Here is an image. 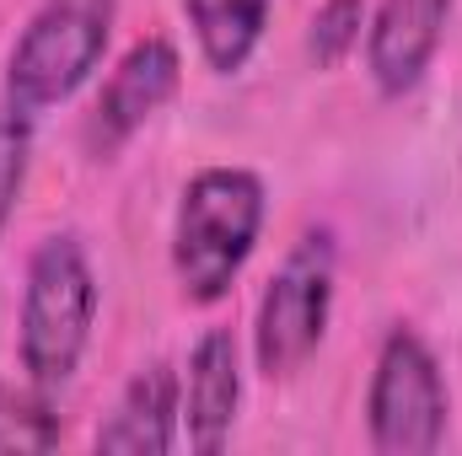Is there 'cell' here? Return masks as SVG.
<instances>
[{
    "instance_id": "obj_1",
    "label": "cell",
    "mask_w": 462,
    "mask_h": 456,
    "mask_svg": "<svg viewBox=\"0 0 462 456\" xmlns=\"http://www.w3.org/2000/svg\"><path fill=\"white\" fill-rule=\"evenodd\" d=\"M263 210H269L263 183L247 167H205L183 188L178 221H172V274L183 301L194 306L226 301L258 247Z\"/></svg>"
},
{
    "instance_id": "obj_2",
    "label": "cell",
    "mask_w": 462,
    "mask_h": 456,
    "mask_svg": "<svg viewBox=\"0 0 462 456\" xmlns=\"http://www.w3.org/2000/svg\"><path fill=\"white\" fill-rule=\"evenodd\" d=\"M97 323V274L81 252L76 236H49L22 285V323H16V349L22 370L38 387H65L92 343Z\"/></svg>"
},
{
    "instance_id": "obj_3",
    "label": "cell",
    "mask_w": 462,
    "mask_h": 456,
    "mask_svg": "<svg viewBox=\"0 0 462 456\" xmlns=\"http://www.w3.org/2000/svg\"><path fill=\"white\" fill-rule=\"evenodd\" d=\"M114 22L118 0H43L5 59V97L22 114L76 97L103 65Z\"/></svg>"
},
{
    "instance_id": "obj_4",
    "label": "cell",
    "mask_w": 462,
    "mask_h": 456,
    "mask_svg": "<svg viewBox=\"0 0 462 456\" xmlns=\"http://www.w3.org/2000/svg\"><path fill=\"white\" fill-rule=\"evenodd\" d=\"M328 312H334V236L328 231H307L291 258L274 269L258 317H253V360L269 381L296 376L318 343L328 333Z\"/></svg>"
},
{
    "instance_id": "obj_5",
    "label": "cell",
    "mask_w": 462,
    "mask_h": 456,
    "mask_svg": "<svg viewBox=\"0 0 462 456\" xmlns=\"http://www.w3.org/2000/svg\"><path fill=\"white\" fill-rule=\"evenodd\" d=\"M447 414L452 397L430 343L409 328H393L376 349V370L365 392L371 446L387 456H430L447 441Z\"/></svg>"
},
{
    "instance_id": "obj_6",
    "label": "cell",
    "mask_w": 462,
    "mask_h": 456,
    "mask_svg": "<svg viewBox=\"0 0 462 456\" xmlns=\"http://www.w3.org/2000/svg\"><path fill=\"white\" fill-rule=\"evenodd\" d=\"M178 70H183V59H178V49H172L167 38H140V43L118 59V70L103 81V92H97V103H92V118H87V145H92V156L124 150V145L156 118V108L178 92Z\"/></svg>"
},
{
    "instance_id": "obj_7",
    "label": "cell",
    "mask_w": 462,
    "mask_h": 456,
    "mask_svg": "<svg viewBox=\"0 0 462 456\" xmlns=\"http://www.w3.org/2000/svg\"><path fill=\"white\" fill-rule=\"evenodd\" d=\"M452 0H382L365 27V70L382 97H403L425 81L441 32H447Z\"/></svg>"
},
{
    "instance_id": "obj_8",
    "label": "cell",
    "mask_w": 462,
    "mask_h": 456,
    "mask_svg": "<svg viewBox=\"0 0 462 456\" xmlns=\"http://www.w3.org/2000/svg\"><path fill=\"white\" fill-rule=\"evenodd\" d=\"M178 424H183V387L172 376V365H145L129 376V387L118 392L114 414L97 430V451H124V456H162L178 446Z\"/></svg>"
},
{
    "instance_id": "obj_9",
    "label": "cell",
    "mask_w": 462,
    "mask_h": 456,
    "mask_svg": "<svg viewBox=\"0 0 462 456\" xmlns=\"http://www.w3.org/2000/svg\"><path fill=\"white\" fill-rule=\"evenodd\" d=\"M242 403V365L226 328H210L189 354V381H183V430L194 451H221L236 424Z\"/></svg>"
},
{
    "instance_id": "obj_10",
    "label": "cell",
    "mask_w": 462,
    "mask_h": 456,
    "mask_svg": "<svg viewBox=\"0 0 462 456\" xmlns=\"http://www.w3.org/2000/svg\"><path fill=\"white\" fill-rule=\"evenodd\" d=\"M194 43L216 76H236L269 27V0H183Z\"/></svg>"
},
{
    "instance_id": "obj_11",
    "label": "cell",
    "mask_w": 462,
    "mask_h": 456,
    "mask_svg": "<svg viewBox=\"0 0 462 456\" xmlns=\"http://www.w3.org/2000/svg\"><path fill=\"white\" fill-rule=\"evenodd\" d=\"M60 419L49 408V387L0 381V451H54Z\"/></svg>"
},
{
    "instance_id": "obj_12",
    "label": "cell",
    "mask_w": 462,
    "mask_h": 456,
    "mask_svg": "<svg viewBox=\"0 0 462 456\" xmlns=\"http://www.w3.org/2000/svg\"><path fill=\"white\" fill-rule=\"evenodd\" d=\"M360 27H365V0H323V5L312 11L307 54L318 59V70L345 65V54L360 43Z\"/></svg>"
},
{
    "instance_id": "obj_13",
    "label": "cell",
    "mask_w": 462,
    "mask_h": 456,
    "mask_svg": "<svg viewBox=\"0 0 462 456\" xmlns=\"http://www.w3.org/2000/svg\"><path fill=\"white\" fill-rule=\"evenodd\" d=\"M27 161H32V123L27 114L11 103L0 108V236L11 226V210L22 199V183H27Z\"/></svg>"
}]
</instances>
